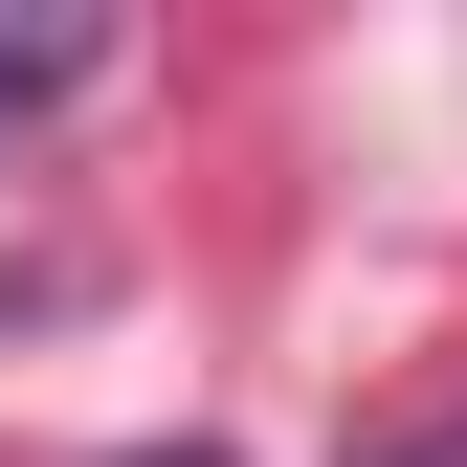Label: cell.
I'll use <instances>...</instances> for the list:
<instances>
[{
    "label": "cell",
    "mask_w": 467,
    "mask_h": 467,
    "mask_svg": "<svg viewBox=\"0 0 467 467\" xmlns=\"http://www.w3.org/2000/svg\"><path fill=\"white\" fill-rule=\"evenodd\" d=\"M111 67V23H0V134H23V111H67Z\"/></svg>",
    "instance_id": "1"
},
{
    "label": "cell",
    "mask_w": 467,
    "mask_h": 467,
    "mask_svg": "<svg viewBox=\"0 0 467 467\" xmlns=\"http://www.w3.org/2000/svg\"><path fill=\"white\" fill-rule=\"evenodd\" d=\"M357 467H467V423H400V445H357Z\"/></svg>",
    "instance_id": "2"
},
{
    "label": "cell",
    "mask_w": 467,
    "mask_h": 467,
    "mask_svg": "<svg viewBox=\"0 0 467 467\" xmlns=\"http://www.w3.org/2000/svg\"><path fill=\"white\" fill-rule=\"evenodd\" d=\"M134 467H223V445H134Z\"/></svg>",
    "instance_id": "3"
}]
</instances>
